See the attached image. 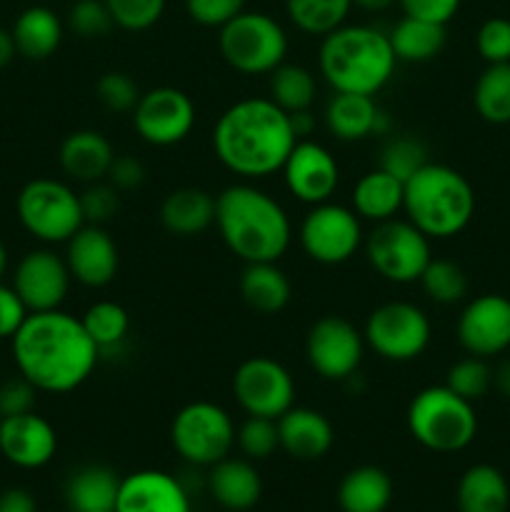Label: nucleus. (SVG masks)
Masks as SVG:
<instances>
[{
    "label": "nucleus",
    "mask_w": 510,
    "mask_h": 512,
    "mask_svg": "<svg viewBox=\"0 0 510 512\" xmlns=\"http://www.w3.org/2000/svg\"><path fill=\"white\" fill-rule=\"evenodd\" d=\"M80 208H83L85 223L105 225L118 215L120 210V190L113 188L108 180L85 185L80 193Z\"/></svg>",
    "instance_id": "45"
},
{
    "label": "nucleus",
    "mask_w": 510,
    "mask_h": 512,
    "mask_svg": "<svg viewBox=\"0 0 510 512\" xmlns=\"http://www.w3.org/2000/svg\"><path fill=\"white\" fill-rule=\"evenodd\" d=\"M233 398L245 415L278 420L295 405V380L283 363L268 355L243 360L233 373Z\"/></svg>",
    "instance_id": "14"
},
{
    "label": "nucleus",
    "mask_w": 510,
    "mask_h": 512,
    "mask_svg": "<svg viewBox=\"0 0 510 512\" xmlns=\"http://www.w3.org/2000/svg\"><path fill=\"white\" fill-rule=\"evenodd\" d=\"M65 263L75 283L85 288H105L115 280L120 268V253L113 235L105 225L85 223L73 238L65 243Z\"/></svg>",
    "instance_id": "19"
},
{
    "label": "nucleus",
    "mask_w": 510,
    "mask_h": 512,
    "mask_svg": "<svg viewBox=\"0 0 510 512\" xmlns=\"http://www.w3.org/2000/svg\"><path fill=\"white\" fill-rule=\"evenodd\" d=\"M35 388L30 380H25L23 375L13 380H5L0 385V418H10V415H23L35 410Z\"/></svg>",
    "instance_id": "48"
},
{
    "label": "nucleus",
    "mask_w": 510,
    "mask_h": 512,
    "mask_svg": "<svg viewBox=\"0 0 510 512\" xmlns=\"http://www.w3.org/2000/svg\"><path fill=\"white\" fill-rule=\"evenodd\" d=\"M363 220L350 205H310L298 228V243L313 263L343 265L363 248Z\"/></svg>",
    "instance_id": "12"
},
{
    "label": "nucleus",
    "mask_w": 510,
    "mask_h": 512,
    "mask_svg": "<svg viewBox=\"0 0 510 512\" xmlns=\"http://www.w3.org/2000/svg\"><path fill=\"white\" fill-rule=\"evenodd\" d=\"M393 500V480L378 465H360L345 473L338 485L343 512H385Z\"/></svg>",
    "instance_id": "31"
},
{
    "label": "nucleus",
    "mask_w": 510,
    "mask_h": 512,
    "mask_svg": "<svg viewBox=\"0 0 510 512\" xmlns=\"http://www.w3.org/2000/svg\"><path fill=\"white\" fill-rule=\"evenodd\" d=\"M160 225L175 238H193L215 225V195L205 188L185 185L165 195Z\"/></svg>",
    "instance_id": "26"
},
{
    "label": "nucleus",
    "mask_w": 510,
    "mask_h": 512,
    "mask_svg": "<svg viewBox=\"0 0 510 512\" xmlns=\"http://www.w3.org/2000/svg\"><path fill=\"white\" fill-rule=\"evenodd\" d=\"M458 512H508L510 485L495 465H470L455 488Z\"/></svg>",
    "instance_id": "29"
},
{
    "label": "nucleus",
    "mask_w": 510,
    "mask_h": 512,
    "mask_svg": "<svg viewBox=\"0 0 510 512\" xmlns=\"http://www.w3.org/2000/svg\"><path fill=\"white\" fill-rule=\"evenodd\" d=\"M493 388L498 390L503 398L510 400V360H503V363L493 370Z\"/></svg>",
    "instance_id": "54"
},
{
    "label": "nucleus",
    "mask_w": 510,
    "mask_h": 512,
    "mask_svg": "<svg viewBox=\"0 0 510 512\" xmlns=\"http://www.w3.org/2000/svg\"><path fill=\"white\" fill-rule=\"evenodd\" d=\"M105 180L113 188H118L120 193L123 190H135L145 183V165L135 155H115Z\"/></svg>",
    "instance_id": "51"
},
{
    "label": "nucleus",
    "mask_w": 510,
    "mask_h": 512,
    "mask_svg": "<svg viewBox=\"0 0 510 512\" xmlns=\"http://www.w3.org/2000/svg\"><path fill=\"white\" fill-rule=\"evenodd\" d=\"M215 228L225 248L243 263H278L293 240L283 205L250 180L215 195Z\"/></svg>",
    "instance_id": "3"
},
{
    "label": "nucleus",
    "mask_w": 510,
    "mask_h": 512,
    "mask_svg": "<svg viewBox=\"0 0 510 512\" xmlns=\"http://www.w3.org/2000/svg\"><path fill=\"white\" fill-rule=\"evenodd\" d=\"M408 433L433 453L450 455L468 448L478 435V415L470 400L448 385H430L413 395L405 410Z\"/></svg>",
    "instance_id": "6"
},
{
    "label": "nucleus",
    "mask_w": 510,
    "mask_h": 512,
    "mask_svg": "<svg viewBox=\"0 0 510 512\" xmlns=\"http://www.w3.org/2000/svg\"><path fill=\"white\" fill-rule=\"evenodd\" d=\"M10 350L18 373L38 393L53 395L78 390L100 360L98 345L85 333L83 320L63 308L30 313L10 338Z\"/></svg>",
    "instance_id": "1"
},
{
    "label": "nucleus",
    "mask_w": 510,
    "mask_h": 512,
    "mask_svg": "<svg viewBox=\"0 0 510 512\" xmlns=\"http://www.w3.org/2000/svg\"><path fill=\"white\" fill-rule=\"evenodd\" d=\"M70 275L65 255H58L53 248H35L20 258L13 275V288L30 313L63 308L70 293Z\"/></svg>",
    "instance_id": "16"
},
{
    "label": "nucleus",
    "mask_w": 510,
    "mask_h": 512,
    "mask_svg": "<svg viewBox=\"0 0 510 512\" xmlns=\"http://www.w3.org/2000/svg\"><path fill=\"white\" fill-rule=\"evenodd\" d=\"M280 173L288 193L305 205L328 203L340 185V165L335 155L310 138L295 143Z\"/></svg>",
    "instance_id": "17"
},
{
    "label": "nucleus",
    "mask_w": 510,
    "mask_h": 512,
    "mask_svg": "<svg viewBox=\"0 0 510 512\" xmlns=\"http://www.w3.org/2000/svg\"><path fill=\"white\" fill-rule=\"evenodd\" d=\"M215 158L243 180H263L283 168L298 143L290 115L270 98H243L228 105L215 120Z\"/></svg>",
    "instance_id": "2"
},
{
    "label": "nucleus",
    "mask_w": 510,
    "mask_h": 512,
    "mask_svg": "<svg viewBox=\"0 0 510 512\" xmlns=\"http://www.w3.org/2000/svg\"><path fill=\"white\" fill-rule=\"evenodd\" d=\"M95 95L100 105L110 113H133V108L140 100V88L128 73L123 70H108L95 83Z\"/></svg>",
    "instance_id": "43"
},
{
    "label": "nucleus",
    "mask_w": 510,
    "mask_h": 512,
    "mask_svg": "<svg viewBox=\"0 0 510 512\" xmlns=\"http://www.w3.org/2000/svg\"><path fill=\"white\" fill-rule=\"evenodd\" d=\"M280 450L295 460H320L335 443V430L320 410L293 408L278 418Z\"/></svg>",
    "instance_id": "23"
},
{
    "label": "nucleus",
    "mask_w": 510,
    "mask_h": 512,
    "mask_svg": "<svg viewBox=\"0 0 510 512\" xmlns=\"http://www.w3.org/2000/svg\"><path fill=\"white\" fill-rule=\"evenodd\" d=\"M115 512H193L188 490L163 470H138L120 480Z\"/></svg>",
    "instance_id": "21"
},
{
    "label": "nucleus",
    "mask_w": 510,
    "mask_h": 512,
    "mask_svg": "<svg viewBox=\"0 0 510 512\" xmlns=\"http://www.w3.org/2000/svg\"><path fill=\"white\" fill-rule=\"evenodd\" d=\"M403 213L430 240L455 238L473 220L475 190L463 173L428 160L405 180Z\"/></svg>",
    "instance_id": "5"
},
{
    "label": "nucleus",
    "mask_w": 510,
    "mask_h": 512,
    "mask_svg": "<svg viewBox=\"0 0 510 512\" xmlns=\"http://www.w3.org/2000/svg\"><path fill=\"white\" fill-rule=\"evenodd\" d=\"M475 48L488 65L510 63V20L488 18L475 33Z\"/></svg>",
    "instance_id": "46"
},
{
    "label": "nucleus",
    "mask_w": 510,
    "mask_h": 512,
    "mask_svg": "<svg viewBox=\"0 0 510 512\" xmlns=\"http://www.w3.org/2000/svg\"><path fill=\"white\" fill-rule=\"evenodd\" d=\"M68 28L78 38L93 40L108 35L115 28V23L105 0H78L68 10Z\"/></svg>",
    "instance_id": "44"
},
{
    "label": "nucleus",
    "mask_w": 510,
    "mask_h": 512,
    "mask_svg": "<svg viewBox=\"0 0 510 512\" xmlns=\"http://www.w3.org/2000/svg\"><path fill=\"white\" fill-rule=\"evenodd\" d=\"M218 50L240 75H270L288 58V33L260 10H243L218 30Z\"/></svg>",
    "instance_id": "7"
},
{
    "label": "nucleus",
    "mask_w": 510,
    "mask_h": 512,
    "mask_svg": "<svg viewBox=\"0 0 510 512\" xmlns=\"http://www.w3.org/2000/svg\"><path fill=\"white\" fill-rule=\"evenodd\" d=\"M315 95H318V80L305 65L283 63L268 75V98L288 115L313 108Z\"/></svg>",
    "instance_id": "34"
},
{
    "label": "nucleus",
    "mask_w": 510,
    "mask_h": 512,
    "mask_svg": "<svg viewBox=\"0 0 510 512\" xmlns=\"http://www.w3.org/2000/svg\"><path fill=\"white\" fill-rule=\"evenodd\" d=\"M365 335L348 318L323 315L310 325L305 335L308 365L328 383H345L358 375L365 358Z\"/></svg>",
    "instance_id": "13"
},
{
    "label": "nucleus",
    "mask_w": 510,
    "mask_h": 512,
    "mask_svg": "<svg viewBox=\"0 0 510 512\" xmlns=\"http://www.w3.org/2000/svg\"><path fill=\"white\" fill-rule=\"evenodd\" d=\"M15 55H18V50H15L13 33L5 28H0V68L10 65V60H13Z\"/></svg>",
    "instance_id": "55"
},
{
    "label": "nucleus",
    "mask_w": 510,
    "mask_h": 512,
    "mask_svg": "<svg viewBox=\"0 0 510 512\" xmlns=\"http://www.w3.org/2000/svg\"><path fill=\"white\" fill-rule=\"evenodd\" d=\"M445 385L453 393H458L460 398L478 403L480 398H485L493 390V368L485 358L468 355V358L450 365L448 375H445Z\"/></svg>",
    "instance_id": "39"
},
{
    "label": "nucleus",
    "mask_w": 510,
    "mask_h": 512,
    "mask_svg": "<svg viewBox=\"0 0 510 512\" xmlns=\"http://www.w3.org/2000/svg\"><path fill=\"white\" fill-rule=\"evenodd\" d=\"M248 0H185V13L203 28H223L245 10Z\"/></svg>",
    "instance_id": "47"
},
{
    "label": "nucleus",
    "mask_w": 510,
    "mask_h": 512,
    "mask_svg": "<svg viewBox=\"0 0 510 512\" xmlns=\"http://www.w3.org/2000/svg\"><path fill=\"white\" fill-rule=\"evenodd\" d=\"M130 115H133L135 133L153 148H173L183 143L193 133L198 120L193 98L173 85L145 90Z\"/></svg>",
    "instance_id": "15"
},
{
    "label": "nucleus",
    "mask_w": 510,
    "mask_h": 512,
    "mask_svg": "<svg viewBox=\"0 0 510 512\" xmlns=\"http://www.w3.org/2000/svg\"><path fill=\"white\" fill-rule=\"evenodd\" d=\"M238 290L243 303L260 315H275L285 310L293 295V285L278 263H245Z\"/></svg>",
    "instance_id": "30"
},
{
    "label": "nucleus",
    "mask_w": 510,
    "mask_h": 512,
    "mask_svg": "<svg viewBox=\"0 0 510 512\" xmlns=\"http://www.w3.org/2000/svg\"><path fill=\"white\" fill-rule=\"evenodd\" d=\"M0 512H38V505L28 490L10 488L0 493Z\"/></svg>",
    "instance_id": "52"
},
{
    "label": "nucleus",
    "mask_w": 510,
    "mask_h": 512,
    "mask_svg": "<svg viewBox=\"0 0 510 512\" xmlns=\"http://www.w3.org/2000/svg\"><path fill=\"white\" fill-rule=\"evenodd\" d=\"M398 58L385 30L345 23L320 40L318 70L333 93L375 95L395 75Z\"/></svg>",
    "instance_id": "4"
},
{
    "label": "nucleus",
    "mask_w": 510,
    "mask_h": 512,
    "mask_svg": "<svg viewBox=\"0 0 510 512\" xmlns=\"http://www.w3.org/2000/svg\"><path fill=\"white\" fill-rule=\"evenodd\" d=\"M405 183L383 168H373L360 175L350 195V208L360 220L368 223H385L403 210Z\"/></svg>",
    "instance_id": "27"
},
{
    "label": "nucleus",
    "mask_w": 510,
    "mask_h": 512,
    "mask_svg": "<svg viewBox=\"0 0 510 512\" xmlns=\"http://www.w3.org/2000/svg\"><path fill=\"white\" fill-rule=\"evenodd\" d=\"M475 113L490 125L510 123V63L488 65L473 88Z\"/></svg>",
    "instance_id": "35"
},
{
    "label": "nucleus",
    "mask_w": 510,
    "mask_h": 512,
    "mask_svg": "<svg viewBox=\"0 0 510 512\" xmlns=\"http://www.w3.org/2000/svg\"><path fill=\"white\" fill-rule=\"evenodd\" d=\"M0 453L23 470H38L58 453V433L35 410L0 418Z\"/></svg>",
    "instance_id": "20"
},
{
    "label": "nucleus",
    "mask_w": 510,
    "mask_h": 512,
    "mask_svg": "<svg viewBox=\"0 0 510 512\" xmlns=\"http://www.w3.org/2000/svg\"><path fill=\"white\" fill-rule=\"evenodd\" d=\"M388 38L398 63H428L443 53L448 30H445V25L403 15L390 28Z\"/></svg>",
    "instance_id": "32"
},
{
    "label": "nucleus",
    "mask_w": 510,
    "mask_h": 512,
    "mask_svg": "<svg viewBox=\"0 0 510 512\" xmlns=\"http://www.w3.org/2000/svg\"><path fill=\"white\" fill-rule=\"evenodd\" d=\"M290 123H293L295 135H298V140H303V138H308V135L315 130V115L310 113V110H300V113H290Z\"/></svg>",
    "instance_id": "53"
},
{
    "label": "nucleus",
    "mask_w": 510,
    "mask_h": 512,
    "mask_svg": "<svg viewBox=\"0 0 510 512\" xmlns=\"http://www.w3.org/2000/svg\"><path fill=\"white\" fill-rule=\"evenodd\" d=\"M458 343L468 355L495 358L510 348V298L485 293L470 300L458 318Z\"/></svg>",
    "instance_id": "18"
},
{
    "label": "nucleus",
    "mask_w": 510,
    "mask_h": 512,
    "mask_svg": "<svg viewBox=\"0 0 510 512\" xmlns=\"http://www.w3.org/2000/svg\"><path fill=\"white\" fill-rule=\"evenodd\" d=\"M10 33H13L15 50L25 60H48L63 43L65 23L55 10L45 5H30L15 18Z\"/></svg>",
    "instance_id": "28"
},
{
    "label": "nucleus",
    "mask_w": 510,
    "mask_h": 512,
    "mask_svg": "<svg viewBox=\"0 0 510 512\" xmlns=\"http://www.w3.org/2000/svg\"><path fill=\"white\" fill-rule=\"evenodd\" d=\"M168 0H105L115 28L128 33H143L150 30L165 13Z\"/></svg>",
    "instance_id": "42"
},
{
    "label": "nucleus",
    "mask_w": 510,
    "mask_h": 512,
    "mask_svg": "<svg viewBox=\"0 0 510 512\" xmlns=\"http://www.w3.org/2000/svg\"><path fill=\"white\" fill-rule=\"evenodd\" d=\"M460 3L463 0H398L403 15L438 25H448L460 10Z\"/></svg>",
    "instance_id": "49"
},
{
    "label": "nucleus",
    "mask_w": 510,
    "mask_h": 512,
    "mask_svg": "<svg viewBox=\"0 0 510 512\" xmlns=\"http://www.w3.org/2000/svg\"><path fill=\"white\" fill-rule=\"evenodd\" d=\"M80 320H83V328L90 335V340L98 345L100 355L120 348L130 333L128 310L115 300H98L85 310Z\"/></svg>",
    "instance_id": "37"
},
{
    "label": "nucleus",
    "mask_w": 510,
    "mask_h": 512,
    "mask_svg": "<svg viewBox=\"0 0 510 512\" xmlns=\"http://www.w3.org/2000/svg\"><path fill=\"white\" fill-rule=\"evenodd\" d=\"M30 310L15 293L13 285L0 283V340H10L20 330V325L28 320Z\"/></svg>",
    "instance_id": "50"
},
{
    "label": "nucleus",
    "mask_w": 510,
    "mask_h": 512,
    "mask_svg": "<svg viewBox=\"0 0 510 512\" xmlns=\"http://www.w3.org/2000/svg\"><path fill=\"white\" fill-rule=\"evenodd\" d=\"M208 490L220 508L245 512L255 508L263 495V480L248 458H223L210 465Z\"/></svg>",
    "instance_id": "25"
},
{
    "label": "nucleus",
    "mask_w": 510,
    "mask_h": 512,
    "mask_svg": "<svg viewBox=\"0 0 510 512\" xmlns=\"http://www.w3.org/2000/svg\"><path fill=\"white\" fill-rule=\"evenodd\" d=\"M418 283L423 293L438 305H455L468 295V275L453 260L433 258Z\"/></svg>",
    "instance_id": "38"
},
{
    "label": "nucleus",
    "mask_w": 510,
    "mask_h": 512,
    "mask_svg": "<svg viewBox=\"0 0 510 512\" xmlns=\"http://www.w3.org/2000/svg\"><path fill=\"white\" fill-rule=\"evenodd\" d=\"M325 128L335 140L358 143L373 135H388L390 115L375 103L373 95L333 93L325 105Z\"/></svg>",
    "instance_id": "22"
},
{
    "label": "nucleus",
    "mask_w": 510,
    "mask_h": 512,
    "mask_svg": "<svg viewBox=\"0 0 510 512\" xmlns=\"http://www.w3.org/2000/svg\"><path fill=\"white\" fill-rule=\"evenodd\" d=\"M365 345L388 363H410L428 350L433 325L428 313L408 300H390L370 310L365 320Z\"/></svg>",
    "instance_id": "11"
},
{
    "label": "nucleus",
    "mask_w": 510,
    "mask_h": 512,
    "mask_svg": "<svg viewBox=\"0 0 510 512\" xmlns=\"http://www.w3.org/2000/svg\"><path fill=\"white\" fill-rule=\"evenodd\" d=\"M353 0H285L290 23L305 35L325 38L335 28L348 23Z\"/></svg>",
    "instance_id": "36"
},
{
    "label": "nucleus",
    "mask_w": 510,
    "mask_h": 512,
    "mask_svg": "<svg viewBox=\"0 0 510 512\" xmlns=\"http://www.w3.org/2000/svg\"><path fill=\"white\" fill-rule=\"evenodd\" d=\"M5 268H8V250H5V245L0 243V280H3Z\"/></svg>",
    "instance_id": "57"
},
{
    "label": "nucleus",
    "mask_w": 510,
    "mask_h": 512,
    "mask_svg": "<svg viewBox=\"0 0 510 512\" xmlns=\"http://www.w3.org/2000/svg\"><path fill=\"white\" fill-rule=\"evenodd\" d=\"M120 480L123 478H118L115 470L105 465H85L78 473L70 475L65 485V498L73 512L115 510Z\"/></svg>",
    "instance_id": "33"
},
{
    "label": "nucleus",
    "mask_w": 510,
    "mask_h": 512,
    "mask_svg": "<svg viewBox=\"0 0 510 512\" xmlns=\"http://www.w3.org/2000/svg\"><path fill=\"white\" fill-rule=\"evenodd\" d=\"M95 512H115V510H95Z\"/></svg>",
    "instance_id": "58"
},
{
    "label": "nucleus",
    "mask_w": 510,
    "mask_h": 512,
    "mask_svg": "<svg viewBox=\"0 0 510 512\" xmlns=\"http://www.w3.org/2000/svg\"><path fill=\"white\" fill-rule=\"evenodd\" d=\"M20 225L45 245L68 243L85 225L80 193L55 178H35L20 188L15 200Z\"/></svg>",
    "instance_id": "8"
},
{
    "label": "nucleus",
    "mask_w": 510,
    "mask_h": 512,
    "mask_svg": "<svg viewBox=\"0 0 510 512\" xmlns=\"http://www.w3.org/2000/svg\"><path fill=\"white\" fill-rule=\"evenodd\" d=\"M365 258L375 275L393 285L418 283L423 270L433 260L430 238L420 233L408 218H390L375 223L363 240Z\"/></svg>",
    "instance_id": "9"
},
{
    "label": "nucleus",
    "mask_w": 510,
    "mask_h": 512,
    "mask_svg": "<svg viewBox=\"0 0 510 512\" xmlns=\"http://www.w3.org/2000/svg\"><path fill=\"white\" fill-rule=\"evenodd\" d=\"M393 5H398V0H353V8L365 10V13H385Z\"/></svg>",
    "instance_id": "56"
},
{
    "label": "nucleus",
    "mask_w": 510,
    "mask_h": 512,
    "mask_svg": "<svg viewBox=\"0 0 510 512\" xmlns=\"http://www.w3.org/2000/svg\"><path fill=\"white\" fill-rule=\"evenodd\" d=\"M235 445L240 453L248 460H265L280 448V435H278V420L270 418H255L248 415L243 425L235 433Z\"/></svg>",
    "instance_id": "41"
},
{
    "label": "nucleus",
    "mask_w": 510,
    "mask_h": 512,
    "mask_svg": "<svg viewBox=\"0 0 510 512\" xmlns=\"http://www.w3.org/2000/svg\"><path fill=\"white\" fill-rule=\"evenodd\" d=\"M115 150L110 140L100 130H75L60 143L58 163L60 170L68 175L73 183H100L108 178V170L113 165Z\"/></svg>",
    "instance_id": "24"
},
{
    "label": "nucleus",
    "mask_w": 510,
    "mask_h": 512,
    "mask_svg": "<svg viewBox=\"0 0 510 512\" xmlns=\"http://www.w3.org/2000/svg\"><path fill=\"white\" fill-rule=\"evenodd\" d=\"M233 418L228 410L210 400L183 405L170 423V443L175 453L190 465L210 468L228 458L235 445Z\"/></svg>",
    "instance_id": "10"
},
{
    "label": "nucleus",
    "mask_w": 510,
    "mask_h": 512,
    "mask_svg": "<svg viewBox=\"0 0 510 512\" xmlns=\"http://www.w3.org/2000/svg\"><path fill=\"white\" fill-rule=\"evenodd\" d=\"M425 163H428V150H425V145L418 138H408V135H393L383 145L378 158V168L395 175L403 183L410 175L418 173Z\"/></svg>",
    "instance_id": "40"
}]
</instances>
